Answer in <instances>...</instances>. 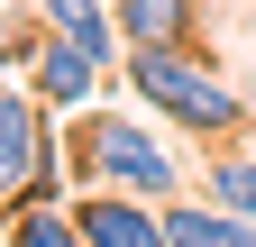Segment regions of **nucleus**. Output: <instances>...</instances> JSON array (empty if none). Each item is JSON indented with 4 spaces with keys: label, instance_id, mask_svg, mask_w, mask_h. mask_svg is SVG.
Here are the masks:
<instances>
[{
    "label": "nucleus",
    "instance_id": "10",
    "mask_svg": "<svg viewBox=\"0 0 256 247\" xmlns=\"http://www.w3.org/2000/svg\"><path fill=\"white\" fill-rule=\"evenodd\" d=\"M202 192H210V202H229L238 220H256V156H247L238 138L220 146V156H202Z\"/></svg>",
    "mask_w": 256,
    "mask_h": 247
},
{
    "label": "nucleus",
    "instance_id": "2",
    "mask_svg": "<svg viewBox=\"0 0 256 247\" xmlns=\"http://www.w3.org/2000/svg\"><path fill=\"white\" fill-rule=\"evenodd\" d=\"M64 165L82 183H119V192H146V202L183 192V156L146 128V119H128V110H82V128L64 138Z\"/></svg>",
    "mask_w": 256,
    "mask_h": 247
},
{
    "label": "nucleus",
    "instance_id": "1",
    "mask_svg": "<svg viewBox=\"0 0 256 247\" xmlns=\"http://www.w3.org/2000/svg\"><path fill=\"white\" fill-rule=\"evenodd\" d=\"M119 82L138 92L156 119H174L192 146H229V138H247V128H256L247 92H238L229 74H210V64H202V46H128Z\"/></svg>",
    "mask_w": 256,
    "mask_h": 247
},
{
    "label": "nucleus",
    "instance_id": "6",
    "mask_svg": "<svg viewBox=\"0 0 256 247\" xmlns=\"http://www.w3.org/2000/svg\"><path fill=\"white\" fill-rule=\"evenodd\" d=\"M28 10H37L55 37H74L82 55H101L110 74L128 64V37H119V10H110V0H28Z\"/></svg>",
    "mask_w": 256,
    "mask_h": 247
},
{
    "label": "nucleus",
    "instance_id": "4",
    "mask_svg": "<svg viewBox=\"0 0 256 247\" xmlns=\"http://www.w3.org/2000/svg\"><path fill=\"white\" fill-rule=\"evenodd\" d=\"M74 220H82V247H174V229H165V202L119 192V183H92V192L74 202Z\"/></svg>",
    "mask_w": 256,
    "mask_h": 247
},
{
    "label": "nucleus",
    "instance_id": "5",
    "mask_svg": "<svg viewBox=\"0 0 256 247\" xmlns=\"http://www.w3.org/2000/svg\"><path fill=\"white\" fill-rule=\"evenodd\" d=\"M101 55H82L74 37H55V28H46V37H37V55H28V92H37V101L46 110H92V101H101Z\"/></svg>",
    "mask_w": 256,
    "mask_h": 247
},
{
    "label": "nucleus",
    "instance_id": "8",
    "mask_svg": "<svg viewBox=\"0 0 256 247\" xmlns=\"http://www.w3.org/2000/svg\"><path fill=\"white\" fill-rule=\"evenodd\" d=\"M165 229H174V247H256V220H238V210L210 202V192H202V202L174 192V202H165Z\"/></svg>",
    "mask_w": 256,
    "mask_h": 247
},
{
    "label": "nucleus",
    "instance_id": "7",
    "mask_svg": "<svg viewBox=\"0 0 256 247\" xmlns=\"http://www.w3.org/2000/svg\"><path fill=\"white\" fill-rule=\"evenodd\" d=\"M128 46H202V0H110Z\"/></svg>",
    "mask_w": 256,
    "mask_h": 247
},
{
    "label": "nucleus",
    "instance_id": "11",
    "mask_svg": "<svg viewBox=\"0 0 256 247\" xmlns=\"http://www.w3.org/2000/svg\"><path fill=\"white\" fill-rule=\"evenodd\" d=\"M37 37H46V18H37V10H10V0H0V64H10V74H28Z\"/></svg>",
    "mask_w": 256,
    "mask_h": 247
},
{
    "label": "nucleus",
    "instance_id": "3",
    "mask_svg": "<svg viewBox=\"0 0 256 247\" xmlns=\"http://www.w3.org/2000/svg\"><path fill=\"white\" fill-rule=\"evenodd\" d=\"M64 183V138H55V110L37 92H0V210L18 202H55Z\"/></svg>",
    "mask_w": 256,
    "mask_h": 247
},
{
    "label": "nucleus",
    "instance_id": "9",
    "mask_svg": "<svg viewBox=\"0 0 256 247\" xmlns=\"http://www.w3.org/2000/svg\"><path fill=\"white\" fill-rule=\"evenodd\" d=\"M0 247H82V220L64 202H18L0 210Z\"/></svg>",
    "mask_w": 256,
    "mask_h": 247
}]
</instances>
